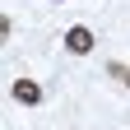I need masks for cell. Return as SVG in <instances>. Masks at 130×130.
<instances>
[{
	"label": "cell",
	"mask_w": 130,
	"mask_h": 130,
	"mask_svg": "<svg viewBox=\"0 0 130 130\" xmlns=\"http://www.w3.org/2000/svg\"><path fill=\"white\" fill-rule=\"evenodd\" d=\"M14 102H23V107H37L42 102V84H37V79H14Z\"/></svg>",
	"instance_id": "2"
},
{
	"label": "cell",
	"mask_w": 130,
	"mask_h": 130,
	"mask_svg": "<svg viewBox=\"0 0 130 130\" xmlns=\"http://www.w3.org/2000/svg\"><path fill=\"white\" fill-rule=\"evenodd\" d=\"M93 42H98V37H93V28H84V23H74L70 32H65V46H70L74 56H88V51H93Z\"/></svg>",
	"instance_id": "1"
},
{
	"label": "cell",
	"mask_w": 130,
	"mask_h": 130,
	"mask_svg": "<svg viewBox=\"0 0 130 130\" xmlns=\"http://www.w3.org/2000/svg\"><path fill=\"white\" fill-rule=\"evenodd\" d=\"M107 70H111V74H116V79H121V84L130 88V65H116V60H111V65H107Z\"/></svg>",
	"instance_id": "3"
},
{
	"label": "cell",
	"mask_w": 130,
	"mask_h": 130,
	"mask_svg": "<svg viewBox=\"0 0 130 130\" xmlns=\"http://www.w3.org/2000/svg\"><path fill=\"white\" fill-rule=\"evenodd\" d=\"M60 5H65V0H60Z\"/></svg>",
	"instance_id": "4"
}]
</instances>
